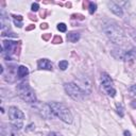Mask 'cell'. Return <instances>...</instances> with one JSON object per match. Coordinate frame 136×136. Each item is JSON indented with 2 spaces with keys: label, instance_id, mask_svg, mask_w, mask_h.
Returning a JSON list of instances; mask_svg holds the SVG:
<instances>
[{
  "label": "cell",
  "instance_id": "1",
  "mask_svg": "<svg viewBox=\"0 0 136 136\" xmlns=\"http://www.w3.org/2000/svg\"><path fill=\"white\" fill-rule=\"evenodd\" d=\"M103 31L106 36L116 44H121L124 41V32L115 21H106L103 24Z\"/></svg>",
  "mask_w": 136,
  "mask_h": 136
},
{
  "label": "cell",
  "instance_id": "2",
  "mask_svg": "<svg viewBox=\"0 0 136 136\" xmlns=\"http://www.w3.org/2000/svg\"><path fill=\"white\" fill-rule=\"evenodd\" d=\"M49 106L51 108L52 113L58 118H60L62 121H64L66 123L72 122V119H73L72 114L65 104H63L61 102H51V103H49Z\"/></svg>",
  "mask_w": 136,
  "mask_h": 136
},
{
  "label": "cell",
  "instance_id": "3",
  "mask_svg": "<svg viewBox=\"0 0 136 136\" xmlns=\"http://www.w3.org/2000/svg\"><path fill=\"white\" fill-rule=\"evenodd\" d=\"M17 89V93H18V96L26 102L28 103H34L36 101V96L33 92V89L28 85V83H20L17 85L16 87Z\"/></svg>",
  "mask_w": 136,
  "mask_h": 136
},
{
  "label": "cell",
  "instance_id": "4",
  "mask_svg": "<svg viewBox=\"0 0 136 136\" xmlns=\"http://www.w3.org/2000/svg\"><path fill=\"white\" fill-rule=\"evenodd\" d=\"M9 117L11 119L12 124L16 128V129H21L23 125V119H24V115L23 113L18 110L15 106H11L9 108Z\"/></svg>",
  "mask_w": 136,
  "mask_h": 136
},
{
  "label": "cell",
  "instance_id": "5",
  "mask_svg": "<svg viewBox=\"0 0 136 136\" xmlns=\"http://www.w3.org/2000/svg\"><path fill=\"white\" fill-rule=\"evenodd\" d=\"M64 87H65L66 93L74 100L80 101L85 98V92L83 89H81V87L79 85H77L75 83H72V82L66 83L64 85Z\"/></svg>",
  "mask_w": 136,
  "mask_h": 136
},
{
  "label": "cell",
  "instance_id": "6",
  "mask_svg": "<svg viewBox=\"0 0 136 136\" xmlns=\"http://www.w3.org/2000/svg\"><path fill=\"white\" fill-rule=\"evenodd\" d=\"M101 84L104 87V89L106 90V93L110 95L111 97H115L116 96V89L114 88V84H113V80L111 79V77L107 73L103 72L101 74Z\"/></svg>",
  "mask_w": 136,
  "mask_h": 136
},
{
  "label": "cell",
  "instance_id": "7",
  "mask_svg": "<svg viewBox=\"0 0 136 136\" xmlns=\"http://www.w3.org/2000/svg\"><path fill=\"white\" fill-rule=\"evenodd\" d=\"M115 58L120 59L122 61H132L136 58V49H132L129 51H123V50H118V56Z\"/></svg>",
  "mask_w": 136,
  "mask_h": 136
},
{
  "label": "cell",
  "instance_id": "8",
  "mask_svg": "<svg viewBox=\"0 0 136 136\" xmlns=\"http://www.w3.org/2000/svg\"><path fill=\"white\" fill-rule=\"evenodd\" d=\"M17 48V43L14 42V41H3L2 42V50L3 52H6L8 56H11L15 52Z\"/></svg>",
  "mask_w": 136,
  "mask_h": 136
},
{
  "label": "cell",
  "instance_id": "9",
  "mask_svg": "<svg viewBox=\"0 0 136 136\" xmlns=\"http://www.w3.org/2000/svg\"><path fill=\"white\" fill-rule=\"evenodd\" d=\"M16 130L14 125H3L1 128V136H19Z\"/></svg>",
  "mask_w": 136,
  "mask_h": 136
},
{
  "label": "cell",
  "instance_id": "10",
  "mask_svg": "<svg viewBox=\"0 0 136 136\" xmlns=\"http://www.w3.org/2000/svg\"><path fill=\"white\" fill-rule=\"evenodd\" d=\"M37 67L39 69H45V70H52L53 69V65L52 63L47 60V59H42V60H38L37 62Z\"/></svg>",
  "mask_w": 136,
  "mask_h": 136
},
{
  "label": "cell",
  "instance_id": "11",
  "mask_svg": "<svg viewBox=\"0 0 136 136\" xmlns=\"http://www.w3.org/2000/svg\"><path fill=\"white\" fill-rule=\"evenodd\" d=\"M110 9H111V11L115 14V15H117V16H122L123 15V12H122V9L117 4V3H115V2H111L110 3Z\"/></svg>",
  "mask_w": 136,
  "mask_h": 136
},
{
  "label": "cell",
  "instance_id": "12",
  "mask_svg": "<svg viewBox=\"0 0 136 136\" xmlns=\"http://www.w3.org/2000/svg\"><path fill=\"white\" fill-rule=\"evenodd\" d=\"M80 39V34L77 32H69L67 34V41H69L70 43H77Z\"/></svg>",
  "mask_w": 136,
  "mask_h": 136
},
{
  "label": "cell",
  "instance_id": "13",
  "mask_svg": "<svg viewBox=\"0 0 136 136\" xmlns=\"http://www.w3.org/2000/svg\"><path fill=\"white\" fill-rule=\"evenodd\" d=\"M28 73H29V70H28V68H27L26 66H19L18 67L17 74H18L19 78H24V77L28 75Z\"/></svg>",
  "mask_w": 136,
  "mask_h": 136
},
{
  "label": "cell",
  "instance_id": "14",
  "mask_svg": "<svg viewBox=\"0 0 136 136\" xmlns=\"http://www.w3.org/2000/svg\"><path fill=\"white\" fill-rule=\"evenodd\" d=\"M9 26H10V21H9V19L6 18V16L2 12L1 13V30H2V32H4L6 28H9Z\"/></svg>",
  "mask_w": 136,
  "mask_h": 136
},
{
  "label": "cell",
  "instance_id": "15",
  "mask_svg": "<svg viewBox=\"0 0 136 136\" xmlns=\"http://www.w3.org/2000/svg\"><path fill=\"white\" fill-rule=\"evenodd\" d=\"M13 19H14V23L18 27V28H21V27H22V17L20 15H18V16L14 15Z\"/></svg>",
  "mask_w": 136,
  "mask_h": 136
},
{
  "label": "cell",
  "instance_id": "16",
  "mask_svg": "<svg viewBox=\"0 0 136 136\" xmlns=\"http://www.w3.org/2000/svg\"><path fill=\"white\" fill-rule=\"evenodd\" d=\"M59 67H60V69L61 70H66L67 69V67H68V62L67 61H61L60 63H59Z\"/></svg>",
  "mask_w": 136,
  "mask_h": 136
},
{
  "label": "cell",
  "instance_id": "17",
  "mask_svg": "<svg viewBox=\"0 0 136 136\" xmlns=\"http://www.w3.org/2000/svg\"><path fill=\"white\" fill-rule=\"evenodd\" d=\"M124 108H123V106H122V104L121 103H119V104H117V113L120 115V117H123V115H124Z\"/></svg>",
  "mask_w": 136,
  "mask_h": 136
},
{
  "label": "cell",
  "instance_id": "18",
  "mask_svg": "<svg viewBox=\"0 0 136 136\" xmlns=\"http://www.w3.org/2000/svg\"><path fill=\"white\" fill-rule=\"evenodd\" d=\"M58 30L59 31H61V32H66V30H67V27H66V24L65 23H59L58 24Z\"/></svg>",
  "mask_w": 136,
  "mask_h": 136
},
{
  "label": "cell",
  "instance_id": "19",
  "mask_svg": "<svg viewBox=\"0 0 136 136\" xmlns=\"http://www.w3.org/2000/svg\"><path fill=\"white\" fill-rule=\"evenodd\" d=\"M96 9H97V6L94 2H90L89 3V13L90 14H94L96 12Z\"/></svg>",
  "mask_w": 136,
  "mask_h": 136
},
{
  "label": "cell",
  "instance_id": "20",
  "mask_svg": "<svg viewBox=\"0 0 136 136\" xmlns=\"http://www.w3.org/2000/svg\"><path fill=\"white\" fill-rule=\"evenodd\" d=\"M129 90L131 92L132 95H136V84H135V85H132V86L129 88Z\"/></svg>",
  "mask_w": 136,
  "mask_h": 136
},
{
  "label": "cell",
  "instance_id": "21",
  "mask_svg": "<svg viewBox=\"0 0 136 136\" xmlns=\"http://www.w3.org/2000/svg\"><path fill=\"white\" fill-rule=\"evenodd\" d=\"M31 8H32V11H33V12H36V11H38V9H39V6H38L37 3H33Z\"/></svg>",
  "mask_w": 136,
  "mask_h": 136
},
{
  "label": "cell",
  "instance_id": "22",
  "mask_svg": "<svg viewBox=\"0 0 136 136\" xmlns=\"http://www.w3.org/2000/svg\"><path fill=\"white\" fill-rule=\"evenodd\" d=\"M53 43H54V44H59V43H62V38H61L60 36H57L56 38L53 39Z\"/></svg>",
  "mask_w": 136,
  "mask_h": 136
},
{
  "label": "cell",
  "instance_id": "23",
  "mask_svg": "<svg viewBox=\"0 0 136 136\" xmlns=\"http://www.w3.org/2000/svg\"><path fill=\"white\" fill-rule=\"evenodd\" d=\"M48 136H62L61 134H58V133H56V132H51Z\"/></svg>",
  "mask_w": 136,
  "mask_h": 136
},
{
  "label": "cell",
  "instance_id": "24",
  "mask_svg": "<svg viewBox=\"0 0 136 136\" xmlns=\"http://www.w3.org/2000/svg\"><path fill=\"white\" fill-rule=\"evenodd\" d=\"M131 36L136 41V31H132V32H131Z\"/></svg>",
  "mask_w": 136,
  "mask_h": 136
},
{
  "label": "cell",
  "instance_id": "25",
  "mask_svg": "<svg viewBox=\"0 0 136 136\" xmlns=\"http://www.w3.org/2000/svg\"><path fill=\"white\" fill-rule=\"evenodd\" d=\"M131 105H132V107H133V108H136V101H135V100H133V101H132V103H131Z\"/></svg>",
  "mask_w": 136,
  "mask_h": 136
},
{
  "label": "cell",
  "instance_id": "26",
  "mask_svg": "<svg viewBox=\"0 0 136 136\" xmlns=\"http://www.w3.org/2000/svg\"><path fill=\"white\" fill-rule=\"evenodd\" d=\"M124 136H131V132L130 131H124Z\"/></svg>",
  "mask_w": 136,
  "mask_h": 136
},
{
  "label": "cell",
  "instance_id": "27",
  "mask_svg": "<svg viewBox=\"0 0 136 136\" xmlns=\"http://www.w3.org/2000/svg\"><path fill=\"white\" fill-rule=\"evenodd\" d=\"M43 28H44V29H46V28H47V24H46V23L42 24V29H43Z\"/></svg>",
  "mask_w": 136,
  "mask_h": 136
}]
</instances>
